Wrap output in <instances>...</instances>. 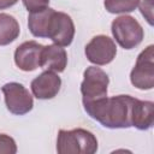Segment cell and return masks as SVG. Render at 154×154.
<instances>
[{
  "mask_svg": "<svg viewBox=\"0 0 154 154\" xmlns=\"http://www.w3.org/2000/svg\"><path fill=\"white\" fill-rule=\"evenodd\" d=\"M135 100L136 97L130 95L106 96L83 107L90 118L99 122L105 128L128 129L131 126V114Z\"/></svg>",
  "mask_w": 154,
  "mask_h": 154,
  "instance_id": "obj_1",
  "label": "cell"
},
{
  "mask_svg": "<svg viewBox=\"0 0 154 154\" xmlns=\"http://www.w3.org/2000/svg\"><path fill=\"white\" fill-rule=\"evenodd\" d=\"M59 154H94L97 152L96 136L82 128L59 130L57 137Z\"/></svg>",
  "mask_w": 154,
  "mask_h": 154,
  "instance_id": "obj_2",
  "label": "cell"
},
{
  "mask_svg": "<svg viewBox=\"0 0 154 154\" xmlns=\"http://www.w3.org/2000/svg\"><path fill=\"white\" fill-rule=\"evenodd\" d=\"M111 31L117 43L124 49H132L137 47L144 37L142 25L134 17L126 14L113 19Z\"/></svg>",
  "mask_w": 154,
  "mask_h": 154,
  "instance_id": "obj_3",
  "label": "cell"
},
{
  "mask_svg": "<svg viewBox=\"0 0 154 154\" xmlns=\"http://www.w3.org/2000/svg\"><path fill=\"white\" fill-rule=\"evenodd\" d=\"M109 78L107 73L96 66H89L83 73L81 83V94L83 106L96 102L107 96V87Z\"/></svg>",
  "mask_w": 154,
  "mask_h": 154,
  "instance_id": "obj_4",
  "label": "cell"
},
{
  "mask_svg": "<svg viewBox=\"0 0 154 154\" xmlns=\"http://www.w3.org/2000/svg\"><path fill=\"white\" fill-rule=\"evenodd\" d=\"M130 82L140 90H150L154 87V46L149 45L137 57L130 73Z\"/></svg>",
  "mask_w": 154,
  "mask_h": 154,
  "instance_id": "obj_5",
  "label": "cell"
},
{
  "mask_svg": "<svg viewBox=\"0 0 154 154\" xmlns=\"http://www.w3.org/2000/svg\"><path fill=\"white\" fill-rule=\"evenodd\" d=\"M6 108L14 116H24L34 107V99L29 90L18 82H10L1 87Z\"/></svg>",
  "mask_w": 154,
  "mask_h": 154,
  "instance_id": "obj_6",
  "label": "cell"
},
{
  "mask_svg": "<svg viewBox=\"0 0 154 154\" xmlns=\"http://www.w3.org/2000/svg\"><path fill=\"white\" fill-rule=\"evenodd\" d=\"M75 24L72 18L65 12L54 11L48 24L47 37L55 45L67 47L72 43L75 37Z\"/></svg>",
  "mask_w": 154,
  "mask_h": 154,
  "instance_id": "obj_7",
  "label": "cell"
},
{
  "mask_svg": "<svg viewBox=\"0 0 154 154\" xmlns=\"http://www.w3.org/2000/svg\"><path fill=\"white\" fill-rule=\"evenodd\" d=\"M84 53L91 64L102 66L109 64L116 58L117 46L111 37L106 35H96L87 43Z\"/></svg>",
  "mask_w": 154,
  "mask_h": 154,
  "instance_id": "obj_8",
  "label": "cell"
},
{
  "mask_svg": "<svg viewBox=\"0 0 154 154\" xmlns=\"http://www.w3.org/2000/svg\"><path fill=\"white\" fill-rule=\"evenodd\" d=\"M43 46L36 41H25L14 51V63L18 69L30 72L40 67L41 52Z\"/></svg>",
  "mask_w": 154,
  "mask_h": 154,
  "instance_id": "obj_9",
  "label": "cell"
},
{
  "mask_svg": "<svg viewBox=\"0 0 154 154\" xmlns=\"http://www.w3.org/2000/svg\"><path fill=\"white\" fill-rule=\"evenodd\" d=\"M32 95L38 100L53 99L58 95L61 87V78L53 71H43L36 78L31 81Z\"/></svg>",
  "mask_w": 154,
  "mask_h": 154,
  "instance_id": "obj_10",
  "label": "cell"
},
{
  "mask_svg": "<svg viewBox=\"0 0 154 154\" xmlns=\"http://www.w3.org/2000/svg\"><path fill=\"white\" fill-rule=\"evenodd\" d=\"M67 65V53L66 51L58 45H47L43 46L40 59V67L46 69L53 72H63Z\"/></svg>",
  "mask_w": 154,
  "mask_h": 154,
  "instance_id": "obj_11",
  "label": "cell"
},
{
  "mask_svg": "<svg viewBox=\"0 0 154 154\" xmlns=\"http://www.w3.org/2000/svg\"><path fill=\"white\" fill-rule=\"evenodd\" d=\"M154 122V103L152 101H143L136 99L132 106L131 126L138 130H148Z\"/></svg>",
  "mask_w": 154,
  "mask_h": 154,
  "instance_id": "obj_12",
  "label": "cell"
},
{
  "mask_svg": "<svg viewBox=\"0 0 154 154\" xmlns=\"http://www.w3.org/2000/svg\"><path fill=\"white\" fill-rule=\"evenodd\" d=\"M55 10L46 7L37 12H30L28 17V26L35 37H47L49 19Z\"/></svg>",
  "mask_w": 154,
  "mask_h": 154,
  "instance_id": "obj_13",
  "label": "cell"
},
{
  "mask_svg": "<svg viewBox=\"0 0 154 154\" xmlns=\"http://www.w3.org/2000/svg\"><path fill=\"white\" fill-rule=\"evenodd\" d=\"M20 32L17 19L7 13H0V46L12 43Z\"/></svg>",
  "mask_w": 154,
  "mask_h": 154,
  "instance_id": "obj_14",
  "label": "cell"
},
{
  "mask_svg": "<svg viewBox=\"0 0 154 154\" xmlns=\"http://www.w3.org/2000/svg\"><path fill=\"white\" fill-rule=\"evenodd\" d=\"M141 0H105L103 6L109 13H128L135 11Z\"/></svg>",
  "mask_w": 154,
  "mask_h": 154,
  "instance_id": "obj_15",
  "label": "cell"
},
{
  "mask_svg": "<svg viewBox=\"0 0 154 154\" xmlns=\"http://www.w3.org/2000/svg\"><path fill=\"white\" fill-rule=\"evenodd\" d=\"M16 153H17L16 141L6 134H0V154H16Z\"/></svg>",
  "mask_w": 154,
  "mask_h": 154,
  "instance_id": "obj_16",
  "label": "cell"
},
{
  "mask_svg": "<svg viewBox=\"0 0 154 154\" xmlns=\"http://www.w3.org/2000/svg\"><path fill=\"white\" fill-rule=\"evenodd\" d=\"M140 11L141 14L144 17V19L148 22L149 25H153V7H154V0H143L140 2Z\"/></svg>",
  "mask_w": 154,
  "mask_h": 154,
  "instance_id": "obj_17",
  "label": "cell"
},
{
  "mask_svg": "<svg viewBox=\"0 0 154 154\" xmlns=\"http://www.w3.org/2000/svg\"><path fill=\"white\" fill-rule=\"evenodd\" d=\"M22 1L29 13L41 11L48 7V4H49V0H22Z\"/></svg>",
  "mask_w": 154,
  "mask_h": 154,
  "instance_id": "obj_18",
  "label": "cell"
},
{
  "mask_svg": "<svg viewBox=\"0 0 154 154\" xmlns=\"http://www.w3.org/2000/svg\"><path fill=\"white\" fill-rule=\"evenodd\" d=\"M18 0H0V10H6L16 5Z\"/></svg>",
  "mask_w": 154,
  "mask_h": 154,
  "instance_id": "obj_19",
  "label": "cell"
}]
</instances>
